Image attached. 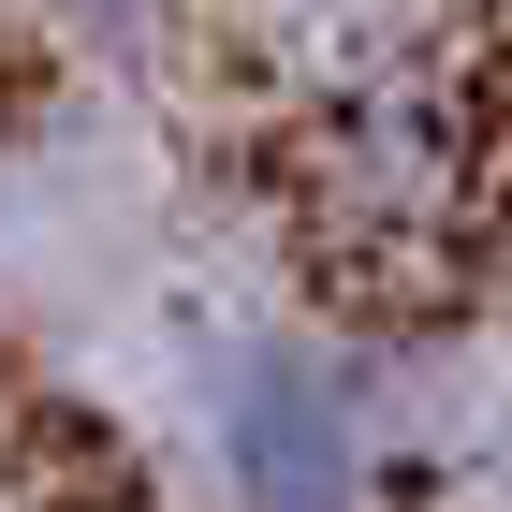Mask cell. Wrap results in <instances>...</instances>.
<instances>
[{
    "instance_id": "6da1fadb",
    "label": "cell",
    "mask_w": 512,
    "mask_h": 512,
    "mask_svg": "<svg viewBox=\"0 0 512 512\" xmlns=\"http://www.w3.org/2000/svg\"><path fill=\"white\" fill-rule=\"evenodd\" d=\"M205 454L235 512H366V410L293 337H235L205 366Z\"/></svg>"
},
{
    "instance_id": "7a4b0ae2",
    "label": "cell",
    "mask_w": 512,
    "mask_h": 512,
    "mask_svg": "<svg viewBox=\"0 0 512 512\" xmlns=\"http://www.w3.org/2000/svg\"><path fill=\"white\" fill-rule=\"evenodd\" d=\"M59 15H74V30H103V44H147V30H161V0H59Z\"/></svg>"
}]
</instances>
